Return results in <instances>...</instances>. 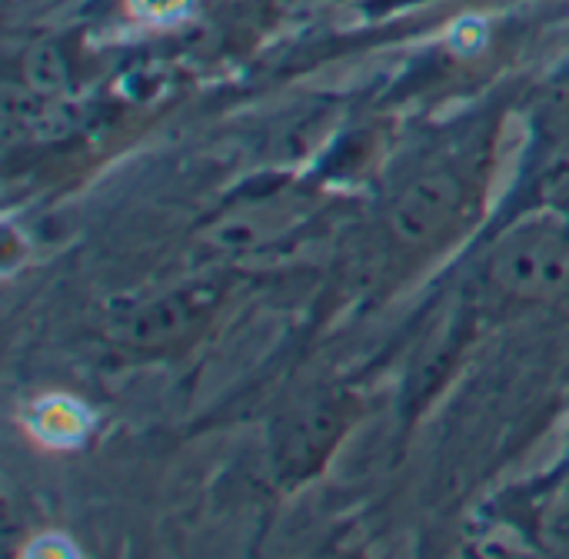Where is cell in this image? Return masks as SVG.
<instances>
[{
    "mask_svg": "<svg viewBox=\"0 0 569 559\" xmlns=\"http://www.w3.org/2000/svg\"><path fill=\"white\" fill-rule=\"evenodd\" d=\"M493 277L517 297L563 293L569 287V240L553 227H527L500 247Z\"/></svg>",
    "mask_w": 569,
    "mask_h": 559,
    "instance_id": "cell-1",
    "label": "cell"
},
{
    "mask_svg": "<svg viewBox=\"0 0 569 559\" xmlns=\"http://www.w3.org/2000/svg\"><path fill=\"white\" fill-rule=\"evenodd\" d=\"M460 207H463V180L447 167H433L407 183V190L397 200L393 223L397 233L417 243L437 237L460 213Z\"/></svg>",
    "mask_w": 569,
    "mask_h": 559,
    "instance_id": "cell-2",
    "label": "cell"
},
{
    "mask_svg": "<svg viewBox=\"0 0 569 559\" xmlns=\"http://www.w3.org/2000/svg\"><path fill=\"white\" fill-rule=\"evenodd\" d=\"M30 430L47 443V447H70L83 440L87 430V413L83 407L70 403L67 397H47L33 407L30 413Z\"/></svg>",
    "mask_w": 569,
    "mask_h": 559,
    "instance_id": "cell-3",
    "label": "cell"
}]
</instances>
